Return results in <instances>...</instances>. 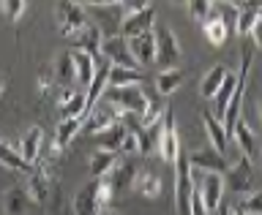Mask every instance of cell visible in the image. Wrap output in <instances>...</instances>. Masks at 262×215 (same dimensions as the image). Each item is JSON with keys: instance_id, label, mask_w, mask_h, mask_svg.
<instances>
[{"instance_id": "22", "label": "cell", "mask_w": 262, "mask_h": 215, "mask_svg": "<svg viewBox=\"0 0 262 215\" xmlns=\"http://www.w3.org/2000/svg\"><path fill=\"white\" fill-rule=\"evenodd\" d=\"M57 106H60V120L85 117V93L60 90V95H57Z\"/></svg>"}, {"instance_id": "27", "label": "cell", "mask_w": 262, "mask_h": 215, "mask_svg": "<svg viewBox=\"0 0 262 215\" xmlns=\"http://www.w3.org/2000/svg\"><path fill=\"white\" fill-rule=\"evenodd\" d=\"M82 123H85V117H71V120H60V126H57L55 131V147L57 150H63V147L71 145V139L82 131Z\"/></svg>"}, {"instance_id": "24", "label": "cell", "mask_w": 262, "mask_h": 215, "mask_svg": "<svg viewBox=\"0 0 262 215\" xmlns=\"http://www.w3.org/2000/svg\"><path fill=\"white\" fill-rule=\"evenodd\" d=\"M49 71H52V77L57 82V87L66 90L74 82V63H71V52H60L55 57V63L49 65Z\"/></svg>"}, {"instance_id": "5", "label": "cell", "mask_w": 262, "mask_h": 215, "mask_svg": "<svg viewBox=\"0 0 262 215\" xmlns=\"http://www.w3.org/2000/svg\"><path fill=\"white\" fill-rule=\"evenodd\" d=\"M156 63L164 65V68H178V60H180V44H178V36L175 30L167 28V25H156Z\"/></svg>"}, {"instance_id": "40", "label": "cell", "mask_w": 262, "mask_h": 215, "mask_svg": "<svg viewBox=\"0 0 262 215\" xmlns=\"http://www.w3.org/2000/svg\"><path fill=\"white\" fill-rule=\"evenodd\" d=\"M249 36H251V41H254V46H257V49H262V19H257V25L251 28V33H249Z\"/></svg>"}, {"instance_id": "14", "label": "cell", "mask_w": 262, "mask_h": 215, "mask_svg": "<svg viewBox=\"0 0 262 215\" xmlns=\"http://www.w3.org/2000/svg\"><path fill=\"white\" fill-rule=\"evenodd\" d=\"M229 136L237 139V147H241V155H243V158L251 161L254 155H257V136H259V131L243 117V112H241V117L235 120V128H232V134H229Z\"/></svg>"}, {"instance_id": "20", "label": "cell", "mask_w": 262, "mask_h": 215, "mask_svg": "<svg viewBox=\"0 0 262 215\" xmlns=\"http://www.w3.org/2000/svg\"><path fill=\"white\" fill-rule=\"evenodd\" d=\"M118 153H112V150H104V147H98V150L90 153V158H88V169H90V175H93V180L98 177H106L110 172L118 166Z\"/></svg>"}, {"instance_id": "45", "label": "cell", "mask_w": 262, "mask_h": 215, "mask_svg": "<svg viewBox=\"0 0 262 215\" xmlns=\"http://www.w3.org/2000/svg\"><path fill=\"white\" fill-rule=\"evenodd\" d=\"M232 215H243V212H235V207H232Z\"/></svg>"}, {"instance_id": "19", "label": "cell", "mask_w": 262, "mask_h": 215, "mask_svg": "<svg viewBox=\"0 0 262 215\" xmlns=\"http://www.w3.org/2000/svg\"><path fill=\"white\" fill-rule=\"evenodd\" d=\"M118 117H120V112L112 109V106L104 101L101 106H96V109L88 114V134H96V136L104 134L110 126H115V123H118Z\"/></svg>"}, {"instance_id": "37", "label": "cell", "mask_w": 262, "mask_h": 215, "mask_svg": "<svg viewBox=\"0 0 262 215\" xmlns=\"http://www.w3.org/2000/svg\"><path fill=\"white\" fill-rule=\"evenodd\" d=\"M241 212L243 215H262V191H249L241 196Z\"/></svg>"}, {"instance_id": "26", "label": "cell", "mask_w": 262, "mask_h": 215, "mask_svg": "<svg viewBox=\"0 0 262 215\" xmlns=\"http://www.w3.org/2000/svg\"><path fill=\"white\" fill-rule=\"evenodd\" d=\"M134 188L145 196V199H159L161 196V177L156 175L153 169H139Z\"/></svg>"}, {"instance_id": "10", "label": "cell", "mask_w": 262, "mask_h": 215, "mask_svg": "<svg viewBox=\"0 0 262 215\" xmlns=\"http://www.w3.org/2000/svg\"><path fill=\"white\" fill-rule=\"evenodd\" d=\"M159 155L164 163L175 166L178 158H180V139H178V126H175V114L172 109L164 112V134H161V142H159Z\"/></svg>"}, {"instance_id": "44", "label": "cell", "mask_w": 262, "mask_h": 215, "mask_svg": "<svg viewBox=\"0 0 262 215\" xmlns=\"http://www.w3.org/2000/svg\"><path fill=\"white\" fill-rule=\"evenodd\" d=\"M0 95H3V77H0Z\"/></svg>"}, {"instance_id": "23", "label": "cell", "mask_w": 262, "mask_h": 215, "mask_svg": "<svg viewBox=\"0 0 262 215\" xmlns=\"http://www.w3.org/2000/svg\"><path fill=\"white\" fill-rule=\"evenodd\" d=\"M71 63H74V82H79L82 87H90V82H93V77H96V57L74 49Z\"/></svg>"}, {"instance_id": "6", "label": "cell", "mask_w": 262, "mask_h": 215, "mask_svg": "<svg viewBox=\"0 0 262 215\" xmlns=\"http://www.w3.org/2000/svg\"><path fill=\"white\" fill-rule=\"evenodd\" d=\"M150 30H156V8L147 3L139 11H131L120 19V36L126 41L142 36V33H150Z\"/></svg>"}, {"instance_id": "11", "label": "cell", "mask_w": 262, "mask_h": 215, "mask_svg": "<svg viewBox=\"0 0 262 215\" xmlns=\"http://www.w3.org/2000/svg\"><path fill=\"white\" fill-rule=\"evenodd\" d=\"M200 177V194H202V202H205V210L213 212L221 207V199H224V175H191V180Z\"/></svg>"}, {"instance_id": "30", "label": "cell", "mask_w": 262, "mask_h": 215, "mask_svg": "<svg viewBox=\"0 0 262 215\" xmlns=\"http://www.w3.org/2000/svg\"><path fill=\"white\" fill-rule=\"evenodd\" d=\"M183 77H186V74L180 68H164L159 77H156V90H159L161 95L175 93V90L180 87V82H183Z\"/></svg>"}, {"instance_id": "43", "label": "cell", "mask_w": 262, "mask_h": 215, "mask_svg": "<svg viewBox=\"0 0 262 215\" xmlns=\"http://www.w3.org/2000/svg\"><path fill=\"white\" fill-rule=\"evenodd\" d=\"M254 8H257V16L262 19V3H259V6H254Z\"/></svg>"}, {"instance_id": "12", "label": "cell", "mask_w": 262, "mask_h": 215, "mask_svg": "<svg viewBox=\"0 0 262 215\" xmlns=\"http://www.w3.org/2000/svg\"><path fill=\"white\" fill-rule=\"evenodd\" d=\"M191 194H194L191 169H188V163H186V155H180L178 163H175V196H178V210H180V215H188Z\"/></svg>"}, {"instance_id": "39", "label": "cell", "mask_w": 262, "mask_h": 215, "mask_svg": "<svg viewBox=\"0 0 262 215\" xmlns=\"http://www.w3.org/2000/svg\"><path fill=\"white\" fill-rule=\"evenodd\" d=\"M120 153H137V134H126V139H123V147H120Z\"/></svg>"}, {"instance_id": "21", "label": "cell", "mask_w": 262, "mask_h": 215, "mask_svg": "<svg viewBox=\"0 0 262 215\" xmlns=\"http://www.w3.org/2000/svg\"><path fill=\"white\" fill-rule=\"evenodd\" d=\"M30 207H33V199L28 196V191H25V185H14L6 191V196H3L6 215H28Z\"/></svg>"}, {"instance_id": "42", "label": "cell", "mask_w": 262, "mask_h": 215, "mask_svg": "<svg viewBox=\"0 0 262 215\" xmlns=\"http://www.w3.org/2000/svg\"><path fill=\"white\" fill-rule=\"evenodd\" d=\"M98 215H120V212H118V210H112V207H104Z\"/></svg>"}, {"instance_id": "13", "label": "cell", "mask_w": 262, "mask_h": 215, "mask_svg": "<svg viewBox=\"0 0 262 215\" xmlns=\"http://www.w3.org/2000/svg\"><path fill=\"white\" fill-rule=\"evenodd\" d=\"M137 175H139L137 163L131 158H123V161H118V166L106 175V183H110L112 194H123V191H131V188H134Z\"/></svg>"}, {"instance_id": "34", "label": "cell", "mask_w": 262, "mask_h": 215, "mask_svg": "<svg viewBox=\"0 0 262 215\" xmlns=\"http://www.w3.org/2000/svg\"><path fill=\"white\" fill-rule=\"evenodd\" d=\"M241 11H237V19H235V30H237V36H249L251 28L257 25V8L254 6H237Z\"/></svg>"}, {"instance_id": "38", "label": "cell", "mask_w": 262, "mask_h": 215, "mask_svg": "<svg viewBox=\"0 0 262 215\" xmlns=\"http://www.w3.org/2000/svg\"><path fill=\"white\" fill-rule=\"evenodd\" d=\"M188 215H210L208 210H205L202 194H200V188H196V185H194V194H191V204H188Z\"/></svg>"}, {"instance_id": "33", "label": "cell", "mask_w": 262, "mask_h": 215, "mask_svg": "<svg viewBox=\"0 0 262 215\" xmlns=\"http://www.w3.org/2000/svg\"><path fill=\"white\" fill-rule=\"evenodd\" d=\"M202 33L208 36V41L213 46H221L227 41V36H229V30H227V25H224V19H221L219 14H213L208 22L202 25Z\"/></svg>"}, {"instance_id": "7", "label": "cell", "mask_w": 262, "mask_h": 215, "mask_svg": "<svg viewBox=\"0 0 262 215\" xmlns=\"http://www.w3.org/2000/svg\"><path fill=\"white\" fill-rule=\"evenodd\" d=\"M25 191L33 199V204H49L57 191V175H47L41 169H33L25 183Z\"/></svg>"}, {"instance_id": "3", "label": "cell", "mask_w": 262, "mask_h": 215, "mask_svg": "<svg viewBox=\"0 0 262 215\" xmlns=\"http://www.w3.org/2000/svg\"><path fill=\"white\" fill-rule=\"evenodd\" d=\"M55 19H57V30L63 33L66 38L77 36L82 28H88V11L82 3H71V0H66V3H55Z\"/></svg>"}, {"instance_id": "28", "label": "cell", "mask_w": 262, "mask_h": 215, "mask_svg": "<svg viewBox=\"0 0 262 215\" xmlns=\"http://www.w3.org/2000/svg\"><path fill=\"white\" fill-rule=\"evenodd\" d=\"M142 79H145L142 71H137V68H120V65H112V68H110V87L139 85Z\"/></svg>"}, {"instance_id": "29", "label": "cell", "mask_w": 262, "mask_h": 215, "mask_svg": "<svg viewBox=\"0 0 262 215\" xmlns=\"http://www.w3.org/2000/svg\"><path fill=\"white\" fill-rule=\"evenodd\" d=\"M0 166H6V169H14V172H33V166H28V163L22 161V155L16 153V147L11 145H6L3 139H0Z\"/></svg>"}, {"instance_id": "17", "label": "cell", "mask_w": 262, "mask_h": 215, "mask_svg": "<svg viewBox=\"0 0 262 215\" xmlns=\"http://www.w3.org/2000/svg\"><path fill=\"white\" fill-rule=\"evenodd\" d=\"M44 139H47V136H44V131H41V126H30V128L22 134V142H19V147H16V153L22 155V161L28 163V166H36Z\"/></svg>"}, {"instance_id": "1", "label": "cell", "mask_w": 262, "mask_h": 215, "mask_svg": "<svg viewBox=\"0 0 262 215\" xmlns=\"http://www.w3.org/2000/svg\"><path fill=\"white\" fill-rule=\"evenodd\" d=\"M112 188L106 183V177H98V180H90L74 194V204L71 210L74 215H98L106 204L112 202Z\"/></svg>"}, {"instance_id": "25", "label": "cell", "mask_w": 262, "mask_h": 215, "mask_svg": "<svg viewBox=\"0 0 262 215\" xmlns=\"http://www.w3.org/2000/svg\"><path fill=\"white\" fill-rule=\"evenodd\" d=\"M227 65H213V68L202 77V85H200V93H202V98H208V101H213L216 98V93H219V87L224 85V79H227Z\"/></svg>"}, {"instance_id": "36", "label": "cell", "mask_w": 262, "mask_h": 215, "mask_svg": "<svg viewBox=\"0 0 262 215\" xmlns=\"http://www.w3.org/2000/svg\"><path fill=\"white\" fill-rule=\"evenodd\" d=\"M0 11L6 14L8 22L16 25L25 16V11H28V3H25V0H3V3H0Z\"/></svg>"}, {"instance_id": "8", "label": "cell", "mask_w": 262, "mask_h": 215, "mask_svg": "<svg viewBox=\"0 0 262 215\" xmlns=\"http://www.w3.org/2000/svg\"><path fill=\"white\" fill-rule=\"evenodd\" d=\"M98 57L110 60L112 65H120V68H137L139 71V65L134 63V57H131V52H128V41L123 38L120 33H115V36H104L101 55H98Z\"/></svg>"}, {"instance_id": "4", "label": "cell", "mask_w": 262, "mask_h": 215, "mask_svg": "<svg viewBox=\"0 0 262 215\" xmlns=\"http://www.w3.org/2000/svg\"><path fill=\"white\" fill-rule=\"evenodd\" d=\"M186 163L191 169V175H224L229 169V161L213 147H200V150L188 153Z\"/></svg>"}, {"instance_id": "16", "label": "cell", "mask_w": 262, "mask_h": 215, "mask_svg": "<svg viewBox=\"0 0 262 215\" xmlns=\"http://www.w3.org/2000/svg\"><path fill=\"white\" fill-rule=\"evenodd\" d=\"M128 52L137 65H153L156 63V33H142L137 38H128Z\"/></svg>"}, {"instance_id": "41", "label": "cell", "mask_w": 262, "mask_h": 215, "mask_svg": "<svg viewBox=\"0 0 262 215\" xmlns=\"http://www.w3.org/2000/svg\"><path fill=\"white\" fill-rule=\"evenodd\" d=\"M219 215H232V207H227V204H221V207H219Z\"/></svg>"}, {"instance_id": "9", "label": "cell", "mask_w": 262, "mask_h": 215, "mask_svg": "<svg viewBox=\"0 0 262 215\" xmlns=\"http://www.w3.org/2000/svg\"><path fill=\"white\" fill-rule=\"evenodd\" d=\"M251 183H254L251 161H249V158H243V155L237 153V158L229 163V169L224 172V185H227V188H232V191H237V194L243 191V196H246L249 191H254Z\"/></svg>"}, {"instance_id": "2", "label": "cell", "mask_w": 262, "mask_h": 215, "mask_svg": "<svg viewBox=\"0 0 262 215\" xmlns=\"http://www.w3.org/2000/svg\"><path fill=\"white\" fill-rule=\"evenodd\" d=\"M104 101L118 109L120 114H137L139 120L145 117L147 106H150V98L145 95L142 85H128V87H106Z\"/></svg>"}, {"instance_id": "15", "label": "cell", "mask_w": 262, "mask_h": 215, "mask_svg": "<svg viewBox=\"0 0 262 215\" xmlns=\"http://www.w3.org/2000/svg\"><path fill=\"white\" fill-rule=\"evenodd\" d=\"M101 41H104V33L98 25H88V28H82L77 36H71V44L77 52H88L90 57H96L98 60V55H101Z\"/></svg>"}, {"instance_id": "31", "label": "cell", "mask_w": 262, "mask_h": 215, "mask_svg": "<svg viewBox=\"0 0 262 215\" xmlns=\"http://www.w3.org/2000/svg\"><path fill=\"white\" fill-rule=\"evenodd\" d=\"M235 87H237V77H232V74H227V79H224V85L219 87V93H216V120H221L224 117V112H227V104L232 101V93H235Z\"/></svg>"}, {"instance_id": "18", "label": "cell", "mask_w": 262, "mask_h": 215, "mask_svg": "<svg viewBox=\"0 0 262 215\" xmlns=\"http://www.w3.org/2000/svg\"><path fill=\"white\" fill-rule=\"evenodd\" d=\"M202 123H205V131H208L210 147L224 155L229 150V134L224 131V126H221V120H216V114H213L210 109H205L202 112Z\"/></svg>"}, {"instance_id": "35", "label": "cell", "mask_w": 262, "mask_h": 215, "mask_svg": "<svg viewBox=\"0 0 262 215\" xmlns=\"http://www.w3.org/2000/svg\"><path fill=\"white\" fill-rule=\"evenodd\" d=\"M213 3H208V0H191V3H186V11L191 14V19L196 22V25H205L213 16Z\"/></svg>"}, {"instance_id": "32", "label": "cell", "mask_w": 262, "mask_h": 215, "mask_svg": "<svg viewBox=\"0 0 262 215\" xmlns=\"http://www.w3.org/2000/svg\"><path fill=\"white\" fill-rule=\"evenodd\" d=\"M126 126H120V123H115V126H110L104 131V134H98V145L104 147V150H112V153H118L120 147H123V139H126Z\"/></svg>"}]
</instances>
